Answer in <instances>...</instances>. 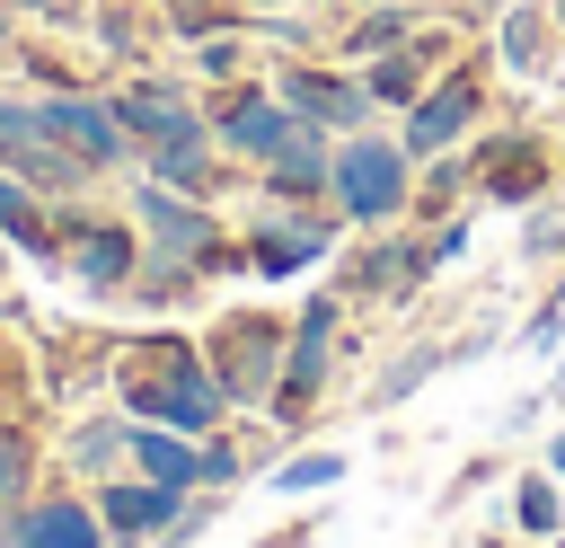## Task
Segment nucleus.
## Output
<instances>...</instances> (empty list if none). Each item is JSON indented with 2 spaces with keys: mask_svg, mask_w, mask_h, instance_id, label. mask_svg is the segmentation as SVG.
Wrapping results in <instances>:
<instances>
[{
  "mask_svg": "<svg viewBox=\"0 0 565 548\" xmlns=\"http://www.w3.org/2000/svg\"><path fill=\"white\" fill-rule=\"evenodd\" d=\"M115 398H124V415L177 424V433H194V442L230 415V389L212 380V354L185 345V336H132L124 362H115Z\"/></svg>",
  "mask_w": 565,
  "mask_h": 548,
  "instance_id": "obj_1",
  "label": "nucleus"
},
{
  "mask_svg": "<svg viewBox=\"0 0 565 548\" xmlns=\"http://www.w3.org/2000/svg\"><path fill=\"white\" fill-rule=\"evenodd\" d=\"M115 106H124V124H132V150H150V177L203 194V177H212V124H203L168 80H132Z\"/></svg>",
  "mask_w": 565,
  "mask_h": 548,
  "instance_id": "obj_2",
  "label": "nucleus"
},
{
  "mask_svg": "<svg viewBox=\"0 0 565 548\" xmlns=\"http://www.w3.org/2000/svg\"><path fill=\"white\" fill-rule=\"evenodd\" d=\"M327 194L344 203V221H397L406 203H415V186H406V141H388V133H353L344 150H335V177H327Z\"/></svg>",
  "mask_w": 565,
  "mask_h": 548,
  "instance_id": "obj_3",
  "label": "nucleus"
},
{
  "mask_svg": "<svg viewBox=\"0 0 565 548\" xmlns=\"http://www.w3.org/2000/svg\"><path fill=\"white\" fill-rule=\"evenodd\" d=\"M282 345H291V327L282 318H265V309H238V318H221L212 327V380L230 389V407H274V380H282Z\"/></svg>",
  "mask_w": 565,
  "mask_h": 548,
  "instance_id": "obj_4",
  "label": "nucleus"
},
{
  "mask_svg": "<svg viewBox=\"0 0 565 548\" xmlns=\"http://www.w3.org/2000/svg\"><path fill=\"white\" fill-rule=\"evenodd\" d=\"M327 345H335V292H318V301L291 318L282 380H274V424H282V433L309 424V398H318V380H327Z\"/></svg>",
  "mask_w": 565,
  "mask_h": 548,
  "instance_id": "obj_5",
  "label": "nucleus"
},
{
  "mask_svg": "<svg viewBox=\"0 0 565 548\" xmlns=\"http://www.w3.org/2000/svg\"><path fill=\"white\" fill-rule=\"evenodd\" d=\"M0 168H18L26 186H79L97 159H79V150L35 115V97H0Z\"/></svg>",
  "mask_w": 565,
  "mask_h": 548,
  "instance_id": "obj_6",
  "label": "nucleus"
},
{
  "mask_svg": "<svg viewBox=\"0 0 565 548\" xmlns=\"http://www.w3.org/2000/svg\"><path fill=\"white\" fill-rule=\"evenodd\" d=\"M132 212H141V230H150V247H159L168 265H194V274H203V265L221 256V230H212V212H203L194 194H177L168 177H150V186L132 194Z\"/></svg>",
  "mask_w": 565,
  "mask_h": 548,
  "instance_id": "obj_7",
  "label": "nucleus"
},
{
  "mask_svg": "<svg viewBox=\"0 0 565 548\" xmlns=\"http://www.w3.org/2000/svg\"><path fill=\"white\" fill-rule=\"evenodd\" d=\"M35 115L79 150V159H97V168H115V159H132V124H124V106L115 97H88V88H44L35 97Z\"/></svg>",
  "mask_w": 565,
  "mask_h": 548,
  "instance_id": "obj_8",
  "label": "nucleus"
},
{
  "mask_svg": "<svg viewBox=\"0 0 565 548\" xmlns=\"http://www.w3.org/2000/svg\"><path fill=\"white\" fill-rule=\"evenodd\" d=\"M53 239H62V265H71L88 292H124V283L141 274V239H132L124 221H88V212H71V221H53Z\"/></svg>",
  "mask_w": 565,
  "mask_h": 548,
  "instance_id": "obj_9",
  "label": "nucleus"
},
{
  "mask_svg": "<svg viewBox=\"0 0 565 548\" xmlns=\"http://www.w3.org/2000/svg\"><path fill=\"white\" fill-rule=\"evenodd\" d=\"M468 124H477V80H468V71H441V80L406 106V133H397V141H406V159H441V150H459Z\"/></svg>",
  "mask_w": 565,
  "mask_h": 548,
  "instance_id": "obj_10",
  "label": "nucleus"
},
{
  "mask_svg": "<svg viewBox=\"0 0 565 548\" xmlns=\"http://www.w3.org/2000/svg\"><path fill=\"white\" fill-rule=\"evenodd\" d=\"M0 548H106V521L79 495H26L0 521Z\"/></svg>",
  "mask_w": 565,
  "mask_h": 548,
  "instance_id": "obj_11",
  "label": "nucleus"
},
{
  "mask_svg": "<svg viewBox=\"0 0 565 548\" xmlns=\"http://www.w3.org/2000/svg\"><path fill=\"white\" fill-rule=\"evenodd\" d=\"M194 486H168V477H106L88 504H97V521H106V539H159V530H177V504H185Z\"/></svg>",
  "mask_w": 565,
  "mask_h": 548,
  "instance_id": "obj_12",
  "label": "nucleus"
},
{
  "mask_svg": "<svg viewBox=\"0 0 565 548\" xmlns=\"http://www.w3.org/2000/svg\"><path fill=\"white\" fill-rule=\"evenodd\" d=\"M274 97H282L300 124H327V133H362V115H371V88H362V80H327V71H309V62H291Z\"/></svg>",
  "mask_w": 565,
  "mask_h": 548,
  "instance_id": "obj_13",
  "label": "nucleus"
},
{
  "mask_svg": "<svg viewBox=\"0 0 565 548\" xmlns=\"http://www.w3.org/2000/svg\"><path fill=\"white\" fill-rule=\"evenodd\" d=\"M300 115L282 106V97H265V88H238L230 106H221V124H212V141L230 150V159H247V168H265L274 150H282V133H291Z\"/></svg>",
  "mask_w": 565,
  "mask_h": 548,
  "instance_id": "obj_14",
  "label": "nucleus"
},
{
  "mask_svg": "<svg viewBox=\"0 0 565 548\" xmlns=\"http://www.w3.org/2000/svg\"><path fill=\"white\" fill-rule=\"evenodd\" d=\"M424 274H433L424 239H380V247H362V256H353L344 292H353V301H415V292H424Z\"/></svg>",
  "mask_w": 565,
  "mask_h": 548,
  "instance_id": "obj_15",
  "label": "nucleus"
},
{
  "mask_svg": "<svg viewBox=\"0 0 565 548\" xmlns=\"http://www.w3.org/2000/svg\"><path fill=\"white\" fill-rule=\"evenodd\" d=\"M477 177H486L494 203H539L547 194V150L530 133H494V141H477Z\"/></svg>",
  "mask_w": 565,
  "mask_h": 548,
  "instance_id": "obj_16",
  "label": "nucleus"
},
{
  "mask_svg": "<svg viewBox=\"0 0 565 548\" xmlns=\"http://www.w3.org/2000/svg\"><path fill=\"white\" fill-rule=\"evenodd\" d=\"M124 451H132V468H141V477H168V486H203V442H194V433H177V424H141V415H132Z\"/></svg>",
  "mask_w": 565,
  "mask_h": 548,
  "instance_id": "obj_17",
  "label": "nucleus"
},
{
  "mask_svg": "<svg viewBox=\"0 0 565 548\" xmlns=\"http://www.w3.org/2000/svg\"><path fill=\"white\" fill-rule=\"evenodd\" d=\"M477 354H494V345H415V354H397L380 380H371V415H397L433 371H450V362H477Z\"/></svg>",
  "mask_w": 565,
  "mask_h": 548,
  "instance_id": "obj_18",
  "label": "nucleus"
},
{
  "mask_svg": "<svg viewBox=\"0 0 565 548\" xmlns=\"http://www.w3.org/2000/svg\"><path fill=\"white\" fill-rule=\"evenodd\" d=\"M256 177H265L274 194H318V186L335 177V150L318 141V124H291V133H282V150H274Z\"/></svg>",
  "mask_w": 565,
  "mask_h": 548,
  "instance_id": "obj_19",
  "label": "nucleus"
},
{
  "mask_svg": "<svg viewBox=\"0 0 565 548\" xmlns=\"http://www.w3.org/2000/svg\"><path fill=\"white\" fill-rule=\"evenodd\" d=\"M0 239H9V247H26V256H53V247H62V239H53V212L26 194V177H18V168H0Z\"/></svg>",
  "mask_w": 565,
  "mask_h": 548,
  "instance_id": "obj_20",
  "label": "nucleus"
},
{
  "mask_svg": "<svg viewBox=\"0 0 565 548\" xmlns=\"http://www.w3.org/2000/svg\"><path fill=\"white\" fill-rule=\"evenodd\" d=\"M362 88H371V106H397V115H406V106H415L433 80H424V53H415V44H388V53H371Z\"/></svg>",
  "mask_w": 565,
  "mask_h": 548,
  "instance_id": "obj_21",
  "label": "nucleus"
},
{
  "mask_svg": "<svg viewBox=\"0 0 565 548\" xmlns=\"http://www.w3.org/2000/svg\"><path fill=\"white\" fill-rule=\"evenodd\" d=\"M35 495V433L26 424H0V521Z\"/></svg>",
  "mask_w": 565,
  "mask_h": 548,
  "instance_id": "obj_22",
  "label": "nucleus"
},
{
  "mask_svg": "<svg viewBox=\"0 0 565 548\" xmlns=\"http://www.w3.org/2000/svg\"><path fill=\"white\" fill-rule=\"evenodd\" d=\"M547 9H503V62L530 80V71H547Z\"/></svg>",
  "mask_w": 565,
  "mask_h": 548,
  "instance_id": "obj_23",
  "label": "nucleus"
},
{
  "mask_svg": "<svg viewBox=\"0 0 565 548\" xmlns=\"http://www.w3.org/2000/svg\"><path fill=\"white\" fill-rule=\"evenodd\" d=\"M335 477H344V451H300V460L274 468V495L300 504V495H318V486H335Z\"/></svg>",
  "mask_w": 565,
  "mask_h": 548,
  "instance_id": "obj_24",
  "label": "nucleus"
},
{
  "mask_svg": "<svg viewBox=\"0 0 565 548\" xmlns=\"http://www.w3.org/2000/svg\"><path fill=\"white\" fill-rule=\"evenodd\" d=\"M512 521H521L530 539H556V530H565V495H556L547 477H521V486H512Z\"/></svg>",
  "mask_w": 565,
  "mask_h": 548,
  "instance_id": "obj_25",
  "label": "nucleus"
},
{
  "mask_svg": "<svg viewBox=\"0 0 565 548\" xmlns=\"http://www.w3.org/2000/svg\"><path fill=\"white\" fill-rule=\"evenodd\" d=\"M397 9H406V0H380V18H362V27L344 35V53H362V62H371V53H388V44H406V18H397Z\"/></svg>",
  "mask_w": 565,
  "mask_h": 548,
  "instance_id": "obj_26",
  "label": "nucleus"
},
{
  "mask_svg": "<svg viewBox=\"0 0 565 548\" xmlns=\"http://www.w3.org/2000/svg\"><path fill=\"white\" fill-rule=\"evenodd\" d=\"M556 336H565V274H556V292L539 301V318L521 327V345H530V354H556Z\"/></svg>",
  "mask_w": 565,
  "mask_h": 548,
  "instance_id": "obj_27",
  "label": "nucleus"
},
{
  "mask_svg": "<svg viewBox=\"0 0 565 548\" xmlns=\"http://www.w3.org/2000/svg\"><path fill=\"white\" fill-rule=\"evenodd\" d=\"M177 9V35H221V27H238V9H203V0H168Z\"/></svg>",
  "mask_w": 565,
  "mask_h": 548,
  "instance_id": "obj_28",
  "label": "nucleus"
},
{
  "mask_svg": "<svg viewBox=\"0 0 565 548\" xmlns=\"http://www.w3.org/2000/svg\"><path fill=\"white\" fill-rule=\"evenodd\" d=\"M238 62H247V44H238L230 27H221V35H203V71H212V80H238Z\"/></svg>",
  "mask_w": 565,
  "mask_h": 548,
  "instance_id": "obj_29",
  "label": "nucleus"
},
{
  "mask_svg": "<svg viewBox=\"0 0 565 548\" xmlns=\"http://www.w3.org/2000/svg\"><path fill=\"white\" fill-rule=\"evenodd\" d=\"M124 433H132V424H79V442H71V451L97 468V460H115V451H124Z\"/></svg>",
  "mask_w": 565,
  "mask_h": 548,
  "instance_id": "obj_30",
  "label": "nucleus"
},
{
  "mask_svg": "<svg viewBox=\"0 0 565 548\" xmlns=\"http://www.w3.org/2000/svg\"><path fill=\"white\" fill-rule=\"evenodd\" d=\"M424 256H433V265H450V256H468V221H441V230L424 239Z\"/></svg>",
  "mask_w": 565,
  "mask_h": 548,
  "instance_id": "obj_31",
  "label": "nucleus"
},
{
  "mask_svg": "<svg viewBox=\"0 0 565 548\" xmlns=\"http://www.w3.org/2000/svg\"><path fill=\"white\" fill-rule=\"evenodd\" d=\"M238 477V451L230 442H203V486H230Z\"/></svg>",
  "mask_w": 565,
  "mask_h": 548,
  "instance_id": "obj_32",
  "label": "nucleus"
},
{
  "mask_svg": "<svg viewBox=\"0 0 565 548\" xmlns=\"http://www.w3.org/2000/svg\"><path fill=\"white\" fill-rule=\"evenodd\" d=\"M9 9H26V18H79L88 0H9Z\"/></svg>",
  "mask_w": 565,
  "mask_h": 548,
  "instance_id": "obj_33",
  "label": "nucleus"
},
{
  "mask_svg": "<svg viewBox=\"0 0 565 548\" xmlns=\"http://www.w3.org/2000/svg\"><path fill=\"white\" fill-rule=\"evenodd\" d=\"M309 539H318V521H291V530H274L265 548H309Z\"/></svg>",
  "mask_w": 565,
  "mask_h": 548,
  "instance_id": "obj_34",
  "label": "nucleus"
},
{
  "mask_svg": "<svg viewBox=\"0 0 565 548\" xmlns=\"http://www.w3.org/2000/svg\"><path fill=\"white\" fill-rule=\"evenodd\" d=\"M0 62H18V9H0Z\"/></svg>",
  "mask_w": 565,
  "mask_h": 548,
  "instance_id": "obj_35",
  "label": "nucleus"
},
{
  "mask_svg": "<svg viewBox=\"0 0 565 548\" xmlns=\"http://www.w3.org/2000/svg\"><path fill=\"white\" fill-rule=\"evenodd\" d=\"M547 468H556V477H565V433H556V442H547Z\"/></svg>",
  "mask_w": 565,
  "mask_h": 548,
  "instance_id": "obj_36",
  "label": "nucleus"
},
{
  "mask_svg": "<svg viewBox=\"0 0 565 548\" xmlns=\"http://www.w3.org/2000/svg\"><path fill=\"white\" fill-rule=\"evenodd\" d=\"M547 18H556V27H565V0H547Z\"/></svg>",
  "mask_w": 565,
  "mask_h": 548,
  "instance_id": "obj_37",
  "label": "nucleus"
},
{
  "mask_svg": "<svg viewBox=\"0 0 565 548\" xmlns=\"http://www.w3.org/2000/svg\"><path fill=\"white\" fill-rule=\"evenodd\" d=\"M344 9H380V0H344Z\"/></svg>",
  "mask_w": 565,
  "mask_h": 548,
  "instance_id": "obj_38",
  "label": "nucleus"
},
{
  "mask_svg": "<svg viewBox=\"0 0 565 548\" xmlns=\"http://www.w3.org/2000/svg\"><path fill=\"white\" fill-rule=\"evenodd\" d=\"M247 9H274V0H247Z\"/></svg>",
  "mask_w": 565,
  "mask_h": 548,
  "instance_id": "obj_39",
  "label": "nucleus"
}]
</instances>
